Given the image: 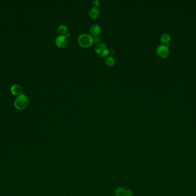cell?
I'll use <instances>...</instances> for the list:
<instances>
[{
  "label": "cell",
  "mask_w": 196,
  "mask_h": 196,
  "mask_svg": "<svg viewBox=\"0 0 196 196\" xmlns=\"http://www.w3.org/2000/svg\"><path fill=\"white\" fill-rule=\"evenodd\" d=\"M29 104L28 97L24 94H21L18 96L14 101L15 108L19 110H22L27 108Z\"/></svg>",
  "instance_id": "cell-1"
},
{
  "label": "cell",
  "mask_w": 196,
  "mask_h": 196,
  "mask_svg": "<svg viewBox=\"0 0 196 196\" xmlns=\"http://www.w3.org/2000/svg\"><path fill=\"white\" fill-rule=\"evenodd\" d=\"M79 44L83 48L90 47L94 43V38L88 34H82L78 38Z\"/></svg>",
  "instance_id": "cell-2"
},
{
  "label": "cell",
  "mask_w": 196,
  "mask_h": 196,
  "mask_svg": "<svg viewBox=\"0 0 196 196\" xmlns=\"http://www.w3.org/2000/svg\"><path fill=\"white\" fill-rule=\"evenodd\" d=\"M96 53L101 57L107 56L110 53V50L107 46L103 43H99L95 46Z\"/></svg>",
  "instance_id": "cell-3"
},
{
  "label": "cell",
  "mask_w": 196,
  "mask_h": 196,
  "mask_svg": "<svg viewBox=\"0 0 196 196\" xmlns=\"http://www.w3.org/2000/svg\"><path fill=\"white\" fill-rule=\"evenodd\" d=\"M157 54L162 59L166 58L169 55V50L166 45H160L157 48Z\"/></svg>",
  "instance_id": "cell-4"
},
{
  "label": "cell",
  "mask_w": 196,
  "mask_h": 196,
  "mask_svg": "<svg viewBox=\"0 0 196 196\" xmlns=\"http://www.w3.org/2000/svg\"><path fill=\"white\" fill-rule=\"evenodd\" d=\"M55 43L59 48H65L68 44V38L65 35H59L55 39Z\"/></svg>",
  "instance_id": "cell-5"
},
{
  "label": "cell",
  "mask_w": 196,
  "mask_h": 196,
  "mask_svg": "<svg viewBox=\"0 0 196 196\" xmlns=\"http://www.w3.org/2000/svg\"><path fill=\"white\" fill-rule=\"evenodd\" d=\"M90 32L92 36H98L101 32V27L97 24H93L90 28Z\"/></svg>",
  "instance_id": "cell-6"
},
{
  "label": "cell",
  "mask_w": 196,
  "mask_h": 196,
  "mask_svg": "<svg viewBox=\"0 0 196 196\" xmlns=\"http://www.w3.org/2000/svg\"><path fill=\"white\" fill-rule=\"evenodd\" d=\"M23 89L21 86L18 84H14L11 88V92L15 96H19L22 94Z\"/></svg>",
  "instance_id": "cell-7"
},
{
  "label": "cell",
  "mask_w": 196,
  "mask_h": 196,
  "mask_svg": "<svg viewBox=\"0 0 196 196\" xmlns=\"http://www.w3.org/2000/svg\"><path fill=\"white\" fill-rule=\"evenodd\" d=\"M99 13H100V11H99V9L96 7H94L90 9L89 12H88L89 16L92 19L97 18L99 16Z\"/></svg>",
  "instance_id": "cell-8"
},
{
  "label": "cell",
  "mask_w": 196,
  "mask_h": 196,
  "mask_svg": "<svg viewBox=\"0 0 196 196\" xmlns=\"http://www.w3.org/2000/svg\"><path fill=\"white\" fill-rule=\"evenodd\" d=\"M171 39V36L169 34L164 33L162 34V35L160 37L161 42L163 44V45H166L168 44Z\"/></svg>",
  "instance_id": "cell-9"
},
{
  "label": "cell",
  "mask_w": 196,
  "mask_h": 196,
  "mask_svg": "<svg viewBox=\"0 0 196 196\" xmlns=\"http://www.w3.org/2000/svg\"><path fill=\"white\" fill-rule=\"evenodd\" d=\"M58 32L60 35H65L68 32L67 26L64 24H60L58 28Z\"/></svg>",
  "instance_id": "cell-10"
},
{
  "label": "cell",
  "mask_w": 196,
  "mask_h": 196,
  "mask_svg": "<svg viewBox=\"0 0 196 196\" xmlns=\"http://www.w3.org/2000/svg\"><path fill=\"white\" fill-rule=\"evenodd\" d=\"M115 63V59L114 57H112L111 56L108 57L105 60L106 65L109 67L113 66L114 65Z\"/></svg>",
  "instance_id": "cell-11"
},
{
  "label": "cell",
  "mask_w": 196,
  "mask_h": 196,
  "mask_svg": "<svg viewBox=\"0 0 196 196\" xmlns=\"http://www.w3.org/2000/svg\"><path fill=\"white\" fill-rule=\"evenodd\" d=\"M126 189L123 187H118L115 190V194L116 196H124Z\"/></svg>",
  "instance_id": "cell-12"
},
{
  "label": "cell",
  "mask_w": 196,
  "mask_h": 196,
  "mask_svg": "<svg viewBox=\"0 0 196 196\" xmlns=\"http://www.w3.org/2000/svg\"><path fill=\"white\" fill-rule=\"evenodd\" d=\"M133 194L132 191L130 189H126L124 191V196H132Z\"/></svg>",
  "instance_id": "cell-13"
},
{
  "label": "cell",
  "mask_w": 196,
  "mask_h": 196,
  "mask_svg": "<svg viewBox=\"0 0 196 196\" xmlns=\"http://www.w3.org/2000/svg\"><path fill=\"white\" fill-rule=\"evenodd\" d=\"M92 4H93L94 7L97 8L100 5V1H99V0H94V1L92 2Z\"/></svg>",
  "instance_id": "cell-14"
},
{
  "label": "cell",
  "mask_w": 196,
  "mask_h": 196,
  "mask_svg": "<svg viewBox=\"0 0 196 196\" xmlns=\"http://www.w3.org/2000/svg\"><path fill=\"white\" fill-rule=\"evenodd\" d=\"M100 38L98 36H95V38H94V43H96L97 44L100 43Z\"/></svg>",
  "instance_id": "cell-15"
}]
</instances>
